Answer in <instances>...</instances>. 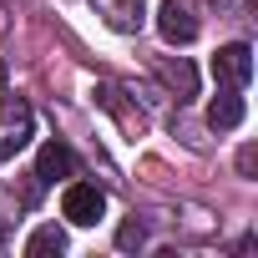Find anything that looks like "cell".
<instances>
[{"instance_id": "11", "label": "cell", "mask_w": 258, "mask_h": 258, "mask_svg": "<svg viewBox=\"0 0 258 258\" xmlns=\"http://www.w3.org/2000/svg\"><path fill=\"white\" fill-rule=\"evenodd\" d=\"M142 243H147V228H142L137 218H126V223L116 228V248H121V253H137Z\"/></svg>"}, {"instance_id": "5", "label": "cell", "mask_w": 258, "mask_h": 258, "mask_svg": "<svg viewBox=\"0 0 258 258\" xmlns=\"http://www.w3.org/2000/svg\"><path fill=\"white\" fill-rule=\"evenodd\" d=\"M157 76H162V86H167L177 101L198 96V71H192V61H182V56H162V61H157Z\"/></svg>"}, {"instance_id": "6", "label": "cell", "mask_w": 258, "mask_h": 258, "mask_svg": "<svg viewBox=\"0 0 258 258\" xmlns=\"http://www.w3.org/2000/svg\"><path fill=\"white\" fill-rule=\"evenodd\" d=\"M208 126H213V132H233V126H243V96H238V86H223V91L213 96Z\"/></svg>"}, {"instance_id": "12", "label": "cell", "mask_w": 258, "mask_h": 258, "mask_svg": "<svg viewBox=\"0 0 258 258\" xmlns=\"http://www.w3.org/2000/svg\"><path fill=\"white\" fill-rule=\"evenodd\" d=\"M253 162H258V152H253V147H243V152H238V172H243V177H253Z\"/></svg>"}, {"instance_id": "13", "label": "cell", "mask_w": 258, "mask_h": 258, "mask_svg": "<svg viewBox=\"0 0 258 258\" xmlns=\"http://www.w3.org/2000/svg\"><path fill=\"white\" fill-rule=\"evenodd\" d=\"M0 248H6V218H0Z\"/></svg>"}, {"instance_id": "3", "label": "cell", "mask_w": 258, "mask_h": 258, "mask_svg": "<svg viewBox=\"0 0 258 258\" xmlns=\"http://www.w3.org/2000/svg\"><path fill=\"white\" fill-rule=\"evenodd\" d=\"M157 31L167 46H187L198 41V11H192V0H162V11H157Z\"/></svg>"}, {"instance_id": "8", "label": "cell", "mask_w": 258, "mask_h": 258, "mask_svg": "<svg viewBox=\"0 0 258 258\" xmlns=\"http://www.w3.org/2000/svg\"><path fill=\"white\" fill-rule=\"evenodd\" d=\"M106 21H111V31H142V21H147V6H142V0H111Z\"/></svg>"}, {"instance_id": "4", "label": "cell", "mask_w": 258, "mask_h": 258, "mask_svg": "<svg viewBox=\"0 0 258 258\" xmlns=\"http://www.w3.org/2000/svg\"><path fill=\"white\" fill-rule=\"evenodd\" d=\"M213 76L223 81V86H248L253 81V51L243 46V41H233V46H223L218 56H213Z\"/></svg>"}, {"instance_id": "1", "label": "cell", "mask_w": 258, "mask_h": 258, "mask_svg": "<svg viewBox=\"0 0 258 258\" xmlns=\"http://www.w3.org/2000/svg\"><path fill=\"white\" fill-rule=\"evenodd\" d=\"M36 132V111L26 96H0V162H11Z\"/></svg>"}, {"instance_id": "7", "label": "cell", "mask_w": 258, "mask_h": 258, "mask_svg": "<svg viewBox=\"0 0 258 258\" xmlns=\"http://www.w3.org/2000/svg\"><path fill=\"white\" fill-rule=\"evenodd\" d=\"M76 172V157H71V147H61V142H46L41 147V157H36V177L41 182H66Z\"/></svg>"}, {"instance_id": "10", "label": "cell", "mask_w": 258, "mask_h": 258, "mask_svg": "<svg viewBox=\"0 0 258 258\" xmlns=\"http://www.w3.org/2000/svg\"><path fill=\"white\" fill-rule=\"evenodd\" d=\"M96 101H101L106 111H116V116H121V126H132V132H142V116H132V111L121 106V91H116V86H96Z\"/></svg>"}, {"instance_id": "9", "label": "cell", "mask_w": 258, "mask_h": 258, "mask_svg": "<svg viewBox=\"0 0 258 258\" xmlns=\"http://www.w3.org/2000/svg\"><path fill=\"white\" fill-rule=\"evenodd\" d=\"M26 253L31 258H46V253H66V233L51 223V228H36L31 233V243H26Z\"/></svg>"}, {"instance_id": "2", "label": "cell", "mask_w": 258, "mask_h": 258, "mask_svg": "<svg viewBox=\"0 0 258 258\" xmlns=\"http://www.w3.org/2000/svg\"><path fill=\"white\" fill-rule=\"evenodd\" d=\"M61 213H66L76 228H91V223L106 213V192H101L96 182H66V192H61Z\"/></svg>"}]
</instances>
